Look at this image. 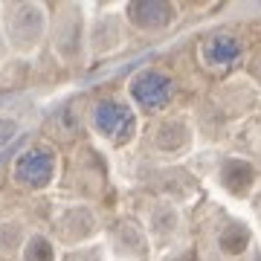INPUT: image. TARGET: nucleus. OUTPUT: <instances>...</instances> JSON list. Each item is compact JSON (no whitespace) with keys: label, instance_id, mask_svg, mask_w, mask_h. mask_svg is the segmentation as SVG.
I'll use <instances>...</instances> for the list:
<instances>
[{"label":"nucleus","instance_id":"nucleus-1","mask_svg":"<svg viewBox=\"0 0 261 261\" xmlns=\"http://www.w3.org/2000/svg\"><path fill=\"white\" fill-rule=\"evenodd\" d=\"M93 122L102 134H108V137L116 140V142L128 140L130 130H134V113H130L122 102H113V99H105V102L96 105Z\"/></svg>","mask_w":261,"mask_h":261},{"label":"nucleus","instance_id":"nucleus-5","mask_svg":"<svg viewBox=\"0 0 261 261\" xmlns=\"http://www.w3.org/2000/svg\"><path fill=\"white\" fill-rule=\"evenodd\" d=\"M130 15H134V20H137L140 27L154 29V27H163V23L171 18V9H168L166 3L148 0V3H134V6H130Z\"/></svg>","mask_w":261,"mask_h":261},{"label":"nucleus","instance_id":"nucleus-8","mask_svg":"<svg viewBox=\"0 0 261 261\" xmlns=\"http://www.w3.org/2000/svg\"><path fill=\"white\" fill-rule=\"evenodd\" d=\"M15 134H18V125H15V122L12 119H0V145H6Z\"/></svg>","mask_w":261,"mask_h":261},{"label":"nucleus","instance_id":"nucleus-6","mask_svg":"<svg viewBox=\"0 0 261 261\" xmlns=\"http://www.w3.org/2000/svg\"><path fill=\"white\" fill-rule=\"evenodd\" d=\"M224 180H226V186H232L235 192H241V189L252 180V168L247 166V163H238V160H235V163H229V166H226Z\"/></svg>","mask_w":261,"mask_h":261},{"label":"nucleus","instance_id":"nucleus-4","mask_svg":"<svg viewBox=\"0 0 261 261\" xmlns=\"http://www.w3.org/2000/svg\"><path fill=\"white\" fill-rule=\"evenodd\" d=\"M241 49H244L241 41L235 35L218 32V35H212L203 44V58H206V64H212V67H229L241 58Z\"/></svg>","mask_w":261,"mask_h":261},{"label":"nucleus","instance_id":"nucleus-2","mask_svg":"<svg viewBox=\"0 0 261 261\" xmlns=\"http://www.w3.org/2000/svg\"><path fill=\"white\" fill-rule=\"evenodd\" d=\"M171 90H174V84L168 79L166 73H160V70H145L134 79L130 84V93L134 99L142 105V108H163V105L171 99Z\"/></svg>","mask_w":261,"mask_h":261},{"label":"nucleus","instance_id":"nucleus-7","mask_svg":"<svg viewBox=\"0 0 261 261\" xmlns=\"http://www.w3.org/2000/svg\"><path fill=\"white\" fill-rule=\"evenodd\" d=\"M53 258V247L47 244V238H32L27 247V261H49Z\"/></svg>","mask_w":261,"mask_h":261},{"label":"nucleus","instance_id":"nucleus-3","mask_svg":"<svg viewBox=\"0 0 261 261\" xmlns=\"http://www.w3.org/2000/svg\"><path fill=\"white\" fill-rule=\"evenodd\" d=\"M53 163H56L53 151L32 148L18 160L15 174H18V180L27 183V186H44V183H49V177H53Z\"/></svg>","mask_w":261,"mask_h":261}]
</instances>
